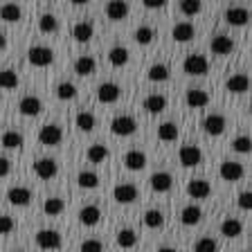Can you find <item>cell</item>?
Listing matches in <instances>:
<instances>
[{
  "instance_id": "d590c367",
  "label": "cell",
  "mask_w": 252,
  "mask_h": 252,
  "mask_svg": "<svg viewBox=\"0 0 252 252\" xmlns=\"http://www.w3.org/2000/svg\"><path fill=\"white\" fill-rule=\"evenodd\" d=\"M158 140L160 142H173L178 140V126L173 122H164V124L158 126Z\"/></svg>"
},
{
  "instance_id": "f35d334b",
  "label": "cell",
  "mask_w": 252,
  "mask_h": 252,
  "mask_svg": "<svg viewBox=\"0 0 252 252\" xmlns=\"http://www.w3.org/2000/svg\"><path fill=\"white\" fill-rule=\"evenodd\" d=\"M38 30L43 32V34H54V32L59 30V21L54 14H43L41 18H38Z\"/></svg>"
},
{
  "instance_id": "74e56055",
  "label": "cell",
  "mask_w": 252,
  "mask_h": 252,
  "mask_svg": "<svg viewBox=\"0 0 252 252\" xmlns=\"http://www.w3.org/2000/svg\"><path fill=\"white\" fill-rule=\"evenodd\" d=\"M144 225L151 227V230L162 227L164 225V214L160 210H147L144 212Z\"/></svg>"
},
{
  "instance_id": "8d00e7d4",
  "label": "cell",
  "mask_w": 252,
  "mask_h": 252,
  "mask_svg": "<svg viewBox=\"0 0 252 252\" xmlns=\"http://www.w3.org/2000/svg\"><path fill=\"white\" fill-rule=\"evenodd\" d=\"M169 74H171V70H169L167 63H153L151 68H149L147 77H149V81H167Z\"/></svg>"
},
{
  "instance_id": "83f0119b",
  "label": "cell",
  "mask_w": 252,
  "mask_h": 252,
  "mask_svg": "<svg viewBox=\"0 0 252 252\" xmlns=\"http://www.w3.org/2000/svg\"><path fill=\"white\" fill-rule=\"evenodd\" d=\"M128 50H126L124 45H115V47H110L108 50V61L110 65H115V68H122V65H126L128 63Z\"/></svg>"
},
{
  "instance_id": "e0dca14e",
  "label": "cell",
  "mask_w": 252,
  "mask_h": 252,
  "mask_svg": "<svg viewBox=\"0 0 252 252\" xmlns=\"http://www.w3.org/2000/svg\"><path fill=\"white\" fill-rule=\"evenodd\" d=\"M79 220H81V225H97L101 220V210L97 207V205H84L81 210H79Z\"/></svg>"
},
{
  "instance_id": "7402d4cb",
  "label": "cell",
  "mask_w": 252,
  "mask_h": 252,
  "mask_svg": "<svg viewBox=\"0 0 252 252\" xmlns=\"http://www.w3.org/2000/svg\"><path fill=\"white\" fill-rule=\"evenodd\" d=\"M220 234L225 236V239H236V236L243 234V223L239 219L227 216V219H223V223H220Z\"/></svg>"
},
{
  "instance_id": "44dd1931",
  "label": "cell",
  "mask_w": 252,
  "mask_h": 252,
  "mask_svg": "<svg viewBox=\"0 0 252 252\" xmlns=\"http://www.w3.org/2000/svg\"><path fill=\"white\" fill-rule=\"evenodd\" d=\"M225 21L234 27H243L250 21V14H248L246 7H227L225 9Z\"/></svg>"
},
{
  "instance_id": "52a82bcc",
  "label": "cell",
  "mask_w": 252,
  "mask_h": 252,
  "mask_svg": "<svg viewBox=\"0 0 252 252\" xmlns=\"http://www.w3.org/2000/svg\"><path fill=\"white\" fill-rule=\"evenodd\" d=\"M137 196H140V191H137V187L133 183H120V185H115V189H113V198L122 205L135 203Z\"/></svg>"
},
{
  "instance_id": "816d5d0a",
  "label": "cell",
  "mask_w": 252,
  "mask_h": 252,
  "mask_svg": "<svg viewBox=\"0 0 252 252\" xmlns=\"http://www.w3.org/2000/svg\"><path fill=\"white\" fill-rule=\"evenodd\" d=\"M144 7L147 9H160V7H164L162 0H144Z\"/></svg>"
},
{
  "instance_id": "681fc988",
  "label": "cell",
  "mask_w": 252,
  "mask_h": 252,
  "mask_svg": "<svg viewBox=\"0 0 252 252\" xmlns=\"http://www.w3.org/2000/svg\"><path fill=\"white\" fill-rule=\"evenodd\" d=\"M236 203H239V207H241V210H250L252 194H250V191H241V194H239V198H236Z\"/></svg>"
},
{
  "instance_id": "484cf974",
  "label": "cell",
  "mask_w": 252,
  "mask_h": 252,
  "mask_svg": "<svg viewBox=\"0 0 252 252\" xmlns=\"http://www.w3.org/2000/svg\"><path fill=\"white\" fill-rule=\"evenodd\" d=\"M144 108H147L149 113H153V115H158V113H162V110L167 108V97L160 93L149 94L147 99H144Z\"/></svg>"
},
{
  "instance_id": "ffe728a7",
  "label": "cell",
  "mask_w": 252,
  "mask_h": 252,
  "mask_svg": "<svg viewBox=\"0 0 252 252\" xmlns=\"http://www.w3.org/2000/svg\"><path fill=\"white\" fill-rule=\"evenodd\" d=\"M210 47H212V52H214V54H219V57H225V54H230L232 50H234V41H232L227 34H219V36L212 38Z\"/></svg>"
},
{
  "instance_id": "ba28073f",
  "label": "cell",
  "mask_w": 252,
  "mask_h": 252,
  "mask_svg": "<svg viewBox=\"0 0 252 252\" xmlns=\"http://www.w3.org/2000/svg\"><path fill=\"white\" fill-rule=\"evenodd\" d=\"M178 160L183 167H196V164H200V160H203V151H200V147H196V144H185L178 151Z\"/></svg>"
},
{
  "instance_id": "e575fe53",
  "label": "cell",
  "mask_w": 252,
  "mask_h": 252,
  "mask_svg": "<svg viewBox=\"0 0 252 252\" xmlns=\"http://www.w3.org/2000/svg\"><path fill=\"white\" fill-rule=\"evenodd\" d=\"M77 185L81 189H94V187H99V176L94 171L84 169V171H79V176H77Z\"/></svg>"
},
{
  "instance_id": "9c48e42d",
  "label": "cell",
  "mask_w": 252,
  "mask_h": 252,
  "mask_svg": "<svg viewBox=\"0 0 252 252\" xmlns=\"http://www.w3.org/2000/svg\"><path fill=\"white\" fill-rule=\"evenodd\" d=\"M34 173H36V178H41V180H52L59 173L57 160H52V158H41V160H36V162H34Z\"/></svg>"
},
{
  "instance_id": "5b68a950",
  "label": "cell",
  "mask_w": 252,
  "mask_h": 252,
  "mask_svg": "<svg viewBox=\"0 0 252 252\" xmlns=\"http://www.w3.org/2000/svg\"><path fill=\"white\" fill-rule=\"evenodd\" d=\"M219 173H220V178L227 180V183H239L246 176V169H243L241 162H236V160H225V162H220Z\"/></svg>"
},
{
  "instance_id": "db71d44e",
  "label": "cell",
  "mask_w": 252,
  "mask_h": 252,
  "mask_svg": "<svg viewBox=\"0 0 252 252\" xmlns=\"http://www.w3.org/2000/svg\"><path fill=\"white\" fill-rule=\"evenodd\" d=\"M158 252H178L176 248H169V246H164V248H158Z\"/></svg>"
},
{
  "instance_id": "c3c4849f",
  "label": "cell",
  "mask_w": 252,
  "mask_h": 252,
  "mask_svg": "<svg viewBox=\"0 0 252 252\" xmlns=\"http://www.w3.org/2000/svg\"><path fill=\"white\" fill-rule=\"evenodd\" d=\"M14 227H16V223L11 216L0 214V234H9V232H14Z\"/></svg>"
},
{
  "instance_id": "ac0fdd59",
  "label": "cell",
  "mask_w": 252,
  "mask_h": 252,
  "mask_svg": "<svg viewBox=\"0 0 252 252\" xmlns=\"http://www.w3.org/2000/svg\"><path fill=\"white\" fill-rule=\"evenodd\" d=\"M185 101H187L189 108H205L210 104V94L200 88H189L187 94H185Z\"/></svg>"
},
{
  "instance_id": "8fae6325",
  "label": "cell",
  "mask_w": 252,
  "mask_h": 252,
  "mask_svg": "<svg viewBox=\"0 0 252 252\" xmlns=\"http://www.w3.org/2000/svg\"><path fill=\"white\" fill-rule=\"evenodd\" d=\"M187 194H189V198L203 200V198H207V196L212 194V185L207 183V180H203V178H191L187 183Z\"/></svg>"
},
{
  "instance_id": "9a60e30c",
  "label": "cell",
  "mask_w": 252,
  "mask_h": 252,
  "mask_svg": "<svg viewBox=\"0 0 252 252\" xmlns=\"http://www.w3.org/2000/svg\"><path fill=\"white\" fill-rule=\"evenodd\" d=\"M18 110H21V115H25V117H36L43 110V101L38 99V97H34V94H27V97L21 99Z\"/></svg>"
},
{
  "instance_id": "7bdbcfd3",
  "label": "cell",
  "mask_w": 252,
  "mask_h": 252,
  "mask_svg": "<svg viewBox=\"0 0 252 252\" xmlns=\"http://www.w3.org/2000/svg\"><path fill=\"white\" fill-rule=\"evenodd\" d=\"M153 36H156V34H153V30L149 25H140L135 30V41L140 43V45H149V43L153 41Z\"/></svg>"
},
{
  "instance_id": "8992f818",
  "label": "cell",
  "mask_w": 252,
  "mask_h": 252,
  "mask_svg": "<svg viewBox=\"0 0 252 252\" xmlns=\"http://www.w3.org/2000/svg\"><path fill=\"white\" fill-rule=\"evenodd\" d=\"M38 142L45 144V147H57V144L63 142V128L57 124L41 126V131H38Z\"/></svg>"
},
{
  "instance_id": "cb8c5ba5",
  "label": "cell",
  "mask_w": 252,
  "mask_h": 252,
  "mask_svg": "<svg viewBox=\"0 0 252 252\" xmlns=\"http://www.w3.org/2000/svg\"><path fill=\"white\" fill-rule=\"evenodd\" d=\"M94 70H97V61H94V57L84 54V57H79L77 61H74V72H77L79 77H90Z\"/></svg>"
},
{
  "instance_id": "30bf717a",
  "label": "cell",
  "mask_w": 252,
  "mask_h": 252,
  "mask_svg": "<svg viewBox=\"0 0 252 252\" xmlns=\"http://www.w3.org/2000/svg\"><path fill=\"white\" fill-rule=\"evenodd\" d=\"M120 97H122V88L115 81H106V84H101L99 88H97V99H99L101 104H115Z\"/></svg>"
},
{
  "instance_id": "f5cc1de1",
  "label": "cell",
  "mask_w": 252,
  "mask_h": 252,
  "mask_svg": "<svg viewBox=\"0 0 252 252\" xmlns=\"http://www.w3.org/2000/svg\"><path fill=\"white\" fill-rule=\"evenodd\" d=\"M5 47H7V38H5V34L0 32V50H5Z\"/></svg>"
},
{
  "instance_id": "b9f144b4",
  "label": "cell",
  "mask_w": 252,
  "mask_h": 252,
  "mask_svg": "<svg viewBox=\"0 0 252 252\" xmlns=\"http://www.w3.org/2000/svg\"><path fill=\"white\" fill-rule=\"evenodd\" d=\"M18 86V74L14 70H0V88L11 90Z\"/></svg>"
},
{
  "instance_id": "f546056e",
  "label": "cell",
  "mask_w": 252,
  "mask_h": 252,
  "mask_svg": "<svg viewBox=\"0 0 252 252\" xmlns=\"http://www.w3.org/2000/svg\"><path fill=\"white\" fill-rule=\"evenodd\" d=\"M104 11L110 21H122V18H126V14H128V2H120V0L108 2Z\"/></svg>"
},
{
  "instance_id": "4fadbf2b",
  "label": "cell",
  "mask_w": 252,
  "mask_h": 252,
  "mask_svg": "<svg viewBox=\"0 0 252 252\" xmlns=\"http://www.w3.org/2000/svg\"><path fill=\"white\" fill-rule=\"evenodd\" d=\"M203 128L210 135H220V133L227 128V120L220 113H210V115L203 120Z\"/></svg>"
},
{
  "instance_id": "2e32d148",
  "label": "cell",
  "mask_w": 252,
  "mask_h": 252,
  "mask_svg": "<svg viewBox=\"0 0 252 252\" xmlns=\"http://www.w3.org/2000/svg\"><path fill=\"white\" fill-rule=\"evenodd\" d=\"M171 36H173V41L176 43H189L191 38L196 36V30H194V25L191 23H176L173 25V30H171Z\"/></svg>"
},
{
  "instance_id": "6da1fadb",
  "label": "cell",
  "mask_w": 252,
  "mask_h": 252,
  "mask_svg": "<svg viewBox=\"0 0 252 252\" xmlns=\"http://www.w3.org/2000/svg\"><path fill=\"white\" fill-rule=\"evenodd\" d=\"M34 241L41 250H59L63 246V239L57 230H38L34 234Z\"/></svg>"
},
{
  "instance_id": "5bb4252c",
  "label": "cell",
  "mask_w": 252,
  "mask_h": 252,
  "mask_svg": "<svg viewBox=\"0 0 252 252\" xmlns=\"http://www.w3.org/2000/svg\"><path fill=\"white\" fill-rule=\"evenodd\" d=\"M7 200L16 207H27L32 203V191L27 187H9L7 189Z\"/></svg>"
},
{
  "instance_id": "d6986e66",
  "label": "cell",
  "mask_w": 252,
  "mask_h": 252,
  "mask_svg": "<svg viewBox=\"0 0 252 252\" xmlns=\"http://www.w3.org/2000/svg\"><path fill=\"white\" fill-rule=\"evenodd\" d=\"M124 167L128 171H142V169L147 167V156L137 149H131V151L124 156Z\"/></svg>"
},
{
  "instance_id": "f6af8a7d",
  "label": "cell",
  "mask_w": 252,
  "mask_h": 252,
  "mask_svg": "<svg viewBox=\"0 0 252 252\" xmlns=\"http://www.w3.org/2000/svg\"><path fill=\"white\" fill-rule=\"evenodd\" d=\"M200 9H203V5H200L198 0H185V2H180V11L185 16H196V14H200Z\"/></svg>"
},
{
  "instance_id": "4316f807",
  "label": "cell",
  "mask_w": 252,
  "mask_h": 252,
  "mask_svg": "<svg viewBox=\"0 0 252 252\" xmlns=\"http://www.w3.org/2000/svg\"><path fill=\"white\" fill-rule=\"evenodd\" d=\"M72 34H74V38H77L79 43H88L90 38H93V34H94L93 21H79L77 25H74Z\"/></svg>"
},
{
  "instance_id": "7c38bea8",
  "label": "cell",
  "mask_w": 252,
  "mask_h": 252,
  "mask_svg": "<svg viewBox=\"0 0 252 252\" xmlns=\"http://www.w3.org/2000/svg\"><path fill=\"white\" fill-rule=\"evenodd\" d=\"M149 183H151L153 191L167 194V191H171V187H173V176L169 171H156L151 178H149Z\"/></svg>"
},
{
  "instance_id": "7dc6e473",
  "label": "cell",
  "mask_w": 252,
  "mask_h": 252,
  "mask_svg": "<svg viewBox=\"0 0 252 252\" xmlns=\"http://www.w3.org/2000/svg\"><path fill=\"white\" fill-rule=\"evenodd\" d=\"M81 252H104V243L99 239H86L81 241Z\"/></svg>"
},
{
  "instance_id": "7a4b0ae2",
  "label": "cell",
  "mask_w": 252,
  "mask_h": 252,
  "mask_svg": "<svg viewBox=\"0 0 252 252\" xmlns=\"http://www.w3.org/2000/svg\"><path fill=\"white\" fill-rule=\"evenodd\" d=\"M110 131H113V135H120V137L133 135L137 131V122L131 115H117L110 122Z\"/></svg>"
},
{
  "instance_id": "1f68e13d",
  "label": "cell",
  "mask_w": 252,
  "mask_h": 252,
  "mask_svg": "<svg viewBox=\"0 0 252 252\" xmlns=\"http://www.w3.org/2000/svg\"><path fill=\"white\" fill-rule=\"evenodd\" d=\"M74 124H77L79 131H84V133H90L97 126V120H94L93 113H88V110H79L77 113V120H74Z\"/></svg>"
},
{
  "instance_id": "60d3db41",
  "label": "cell",
  "mask_w": 252,
  "mask_h": 252,
  "mask_svg": "<svg viewBox=\"0 0 252 252\" xmlns=\"http://www.w3.org/2000/svg\"><path fill=\"white\" fill-rule=\"evenodd\" d=\"M57 97L63 101L74 99V97H77V86L70 84V81H61V84L57 86Z\"/></svg>"
},
{
  "instance_id": "277c9868",
  "label": "cell",
  "mask_w": 252,
  "mask_h": 252,
  "mask_svg": "<svg viewBox=\"0 0 252 252\" xmlns=\"http://www.w3.org/2000/svg\"><path fill=\"white\" fill-rule=\"evenodd\" d=\"M183 70L187 74H191V77H200V74H205L207 70H210V61H207V57L194 52V54H189V57L185 59Z\"/></svg>"
},
{
  "instance_id": "f1b7e54d",
  "label": "cell",
  "mask_w": 252,
  "mask_h": 252,
  "mask_svg": "<svg viewBox=\"0 0 252 252\" xmlns=\"http://www.w3.org/2000/svg\"><path fill=\"white\" fill-rule=\"evenodd\" d=\"M23 16V9L16 2H5V5H0V18L5 23H18Z\"/></svg>"
},
{
  "instance_id": "d6a6232c",
  "label": "cell",
  "mask_w": 252,
  "mask_h": 252,
  "mask_svg": "<svg viewBox=\"0 0 252 252\" xmlns=\"http://www.w3.org/2000/svg\"><path fill=\"white\" fill-rule=\"evenodd\" d=\"M63 210H65V203L59 196H50V198L43 200V214L59 216V214H63Z\"/></svg>"
},
{
  "instance_id": "ab89813d",
  "label": "cell",
  "mask_w": 252,
  "mask_h": 252,
  "mask_svg": "<svg viewBox=\"0 0 252 252\" xmlns=\"http://www.w3.org/2000/svg\"><path fill=\"white\" fill-rule=\"evenodd\" d=\"M88 160L93 164H99V162H104L106 158H108V149L104 147V144H93V147H88Z\"/></svg>"
},
{
  "instance_id": "603a6c76",
  "label": "cell",
  "mask_w": 252,
  "mask_h": 252,
  "mask_svg": "<svg viewBox=\"0 0 252 252\" xmlns=\"http://www.w3.org/2000/svg\"><path fill=\"white\" fill-rule=\"evenodd\" d=\"M225 88L230 90V93H234V94H241V93H246V90L250 88V79H248V74H243V72L232 74V77H227Z\"/></svg>"
},
{
  "instance_id": "d4e9b609",
  "label": "cell",
  "mask_w": 252,
  "mask_h": 252,
  "mask_svg": "<svg viewBox=\"0 0 252 252\" xmlns=\"http://www.w3.org/2000/svg\"><path fill=\"white\" fill-rule=\"evenodd\" d=\"M200 219H203V210H200L198 205H187V207H183V212H180V220H183V225H187V227L200 223Z\"/></svg>"
},
{
  "instance_id": "4dcf8cb0",
  "label": "cell",
  "mask_w": 252,
  "mask_h": 252,
  "mask_svg": "<svg viewBox=\"0 0 252 252\" xmlns=\"http://www.w3.org/2000/svg\"><path fill=\"white\" fill-rule=\"evenodd\" d=\"M117 246L124 248V250H131L137 246V232L131 227H124V230L117 232Z\"/></svg>"
},
{
  "instance_id": "ee69618b",
  "label": "cell",
  "mask_w": 252,
  "mask_h": 252,
  "mask_svg": "<svg viewBox=\"0 0 252 252\" xmlns=\"http://www.w3.org/2000/svg\"><path fill=\"white\" fill-rule=\"evenodd\" d=\"M216 250H219V246H216V241L212 236H203L194 246V252H216Z\"/></svg>"
},
{
  "instance_id": "3957f363",
  "label": "cell",
  "mask_w": 252,
  "mask_h": 252,
  "mask_svg": "<svg viewBox=\"0 0 252 252\" xmlns=\"http://www.w3.org/2000/svg\"><path fill=\"white\" fill-rule=\"evenodd\" d=\"M27 59H30V63L32 65H36V68H47V65L54 61V52H52V47L34 45V47H30Z\"/></svg>"
},
{
  "instance_id": "f907efd6",
  "label": "cell",
  "mask_w": 252,
  "mask_h": 252,
  "mask_svg": "<svg viewBox=\"0 0 252 252\" xmlns=\"http://www.w3.org/2000/svg\"><path fill=\"white\" fill-rule=\"evenodd\" d=\"M9 173H11V162L7 160V158L0 156V178H7Z\"/></svg>"
},
{
  "instance_id": "bcb514c9",
  "label": "cell",
  "mask_w": 252,
  "mask_h": 252,
  "mask_svg": "<svg viewBox=\"0 0 252 252\" xmlns=\"http://www.w3.org/2000/svg\"><path fill=\"white\" fill-rule=\"evenodd\" d=\"M232 149H234L236 153H250V149H252L250 137H248V135H239L234 142H232Z\"/></svg>"
},
{
  "instance_id": "836d02e7",
  "label": "cell",
  "mask_w": 252,
  "mask_h": 252,
  "mask_svg": "<svg viewBox=\"0 0 252 252\" xmlns=\"http://www.w3.org/2000/svg\"><path fill=\"white\" fill-rule=\"evenodd\" d=\"M0 144L5 149H21L23 144H25V137H23V133H18V131H7V133H2V137H0Z\"/></svg>"
}]
</instances>
